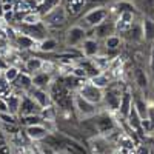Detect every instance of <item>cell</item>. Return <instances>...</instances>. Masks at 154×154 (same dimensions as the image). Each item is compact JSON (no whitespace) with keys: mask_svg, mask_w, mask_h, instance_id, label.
Returning <instances> with one entry per match:
<instances>
[{"mask_svg":"<svg viewBox=\"0 0 154 154\" xmlns=\"http://www.w3.org/2000/svg\"><path fill=\"white\" fill-rule=\"evenodd\" d=\"M12 86H16V88H17V93H20V94H26L29 89L32 88V75L26 74L25 71H23V72L20 71L19 77L16 79V82L12 83Z\"/></svg>","mask_w":154,"mask_h":154,"instance_id":"cell-17","label":"cell"},{"mask_svg":"<svg viewBox=\"0 0 154 154\" xmlns=\"http://www.w3.org/2000/svg\"><path fill=\"white\" fill-rule=\"evenodd\" d=\"M22 96L20 93L17 91H9L5 97L6 100V105H8V112L12 114V116H19V108H20V102H22Z\"/></svg>","mask_w":154,"mask_h":154,"instance_id":"cell-18","label":"cell"},{"mask_svg":"<svg viewBox=\"0 0 154 154\" xmlns=\"http://www.w3.org/2000/svg\"><path fill=\"white\" fill-rule=\"evenodd\" d=\"M151 152H154V146H152V148H151Z\"/></svg>","mask_w":154,"mask_h":154,"instance_id":"cell-44","label":"cell"},{"mask_svg":"<svg viewBox=\"0 0 154 154\" xmlns=\"http://www.w3.org/2000/svg\"><path fill=\"white\" fill-rule=\"evenodd\" d=\"M140 28H142V38L146 43H152L154 42V22L142 17V20H140Z\"/></svg>","mask_w":154,"mask_h":154,"instance_id":"cell-26","label":"cell"},{"mask_svg":"<svg viewBox=\"0 0 154 154\" xmlns=\"http://www.w3.org/2000/svg\"><path fill=\"white\" fill-rule=\"evenodd\" d=\"M133 103H134L136 111H137V112H139V116H140V119H142V120L148 119V111H149V106H148L146 102H145L142 97H136V99L133 100Z\"/></svg>","mask_w":154,"mask_h":154,"instance_id":"cell-32","label":"cell"},{"mask_svg":"<svg viewBox=\"0 0 154 154\" xmlns=\"http://www.w3.org/2000/svg\"><path fill=\"white\" fill-rule=\"evenodd\" d=\"M20 74V68L16 66V65H8L3 71H2V75H3V80L8 83V85H12L16 82V79Z\"/></svg>","mask_w":154,"mask_h":154,"instance_id":"cell-30","label":"cell"},{"mask_svg":"<svg viewBox=\"0 0 154 154\" xmlns=\"http://www.w3.org/2000/svg\"><path fill=\"white\" fill-rule=\"evenodd\" d=\"M103 46L106 51H117L122 46V37L119 34H112L103 40Z\"/></svg>","mask_w":154,"mask_h":154,"instance_id":"cell-31","label":"cell"},{"mask_svg":"<svg viewBox=\"0 0 154 154\" xmlns=\"http://www.w3.org/2000/svg\"><path fill=\"white\" fill-rule=\"evenodd\" d=\"M3 145H6V143H5V139L0 136V146H3Z\"/></svg>","mask_w":154,"mask_h":154,"instance_id":"cell-41","label":"cell"},{"mask_svg":"<svg viewBox=\"0 0 154 154\" xmlns=\"http://www.w3.org/2000/svg\"><path fill=\"white\" fill-rule=\"evenodd\" d=\"M125 2H134V0H125Z\"/></svg>","mask_w":154,"mask_h":154,"instance_id":"cell-43","label":"cell"},{"mask_svg":"<svg viewBox=\"0 0 154 154\" xmlns=\"http://www.w3.org/2000/svg\"><path fill=\"white\" fill-rule=\"evenodd\" d=\"M86 0H62V6L68 17H75L83 11Z\"/></svg>","mask_w":154,"mask_h":154,"instance_id":"cell-15","label":"cell"},{"mask_svg":"<svg viewBox=\"0 0 154 154\" xmlns=\"http://www.w3.org/2000/svg\"><path fill=\"white\" fill-rule=\"evenodd\" d=\"M0 154H11V149L8 145H3V146H0Z\"/></svg>","mask_w":154,"mask_h":154,"instance_id":"cell-39","label":"cell"},{"mask_svg":"<svg viewBox=\"0 0 154 154\" xmlns=\"http://www.w3.org/2000/svg\"><path fill=\"white\" fill-rule=\"evenodd\" d=\"M88 37V31L83 29L79 25H72L65 31V37H63V42L68 48H79L82 45V42Z\"/></svg>","mask_w":154,"mask_h":154,"instance_id":"cell-4","label":"cell"},{"mask_svg":"<svg viewBox=\"0 0 154 154\" xmlns=\"http://www.w3.org/2000/svg\"><path fill=\"white\" fill-rule=\"evenodd\" d=\"M133 5L137 14L154 22V0H134Z\"/></svg>","mask_w":154,"mask_h":154,"instance_id":"cell-12","label":"cell"},{"mask_svg":"<svg viewBox=\"0 0 154 154\" xmlns=\"http://www.w3.org/2000/svg\"><path fill=\"white\" fill-rule=\"evenodd\" d=\"M59 48V42H57V38L54 37H46L43 38L42 42H38L37 43V51H40V53H54V51Z\"/></svg>","mask_w":154,"mask_h":154,"instance_id":"cell-27","label":"cell"},{"mask_svg":"<svg viewBox=\"0 0 154 154\" xmlns=\"http://www.w3.org/2000/svg\"><path fill=\"white\" fill-rule=\"evenodd\" d=\"M16 3H17V0H16V2H3V3H2V11H3V12L16 11Z\"/></svg>","mask_w":154,"mask_h":154,"instance_id":"cell-36","label":"cell"},{"mask_svg":"<svg viewBox=\"0 0 154 154\" xmlns=\"http://www.w3.org/2000/svg\"><path fill=\"white\" fill-rule=\"evenodd\" d=\"M72 106L75 114L79 116V119H91L99 112L97 105L91 103V102L85 100L83 97H80L77 93L72 94Z\"/></svg>","mask_w":154,"mask_h":154,"instance_id":"cell-2","label":"cell"},{"mask_svg":"<svg viewBox=\"0 0 154 154\" xmlns=\"http://www.w3.org/2000/svg\"><path fill=\"white\" fill-rule=\"evenodd\" d=\"M5 26V22H3V19H2V16H0V29H2Z\"/></svg>","mask_w":154,"mask_h":154,"instance_id":"cell-40","label":"cell"},{"mask_svg":"<svg viewBox=\"0 0 154 154\" xmlns=\"http://www.w3.org/2000/svg\"><path fill=\"white\" fill-rule=\"evenodd\" d=\"M59 6H62V0H43L40 5H37L35 11L43 17V16L48 14V12H51L53 9H56Z\"/></svg>","mask_w":154,"mask_h":154,"instance_id":"cell-28","label":"cell"},{"mask_svg":"<svg viewBox=\"0 0 154 154\" xmlns=\"http://www.w3.org/2000/svg\"><path fill=\"white\" fill-rule=\"evenodd\" d=\"M42 22L43 25L49 29H59L62 26H65L66 22H68V16H66V12L65 9H63V6H59L56 9H53L51 12H48L46 16L42 17Z\"/></svg>","mask_w":154,"mask_h":154,"instance_id":"cell-3","label":"cell"},{"mask_svg":"<svg viewBox=\"0 0 154 154\" xmlns=\"http://www.w3.org/2000/svg\"><path fill=\"white\" fill-rule=\"evenodd\" d=\"M120 96H122L120 86L109 85L103 91V102L102 103H105L106 109H109V111H117L119 103H120Z\"/></svg>","mask_w":154,"mask_h":154,"instance_id":"cell-7","label":"cell"},{"mask_svg":"<svg viewBox=\"0 0 154 154\" xmlns=\"http://www.w3.org/2000/svg\"><path fill=\"white\" fill-rule=\"evenodd\" d=\"M34 2H35V5H40V3L43 2V0H34Z\"/></svg>","mask_w":154,"mask_h":154,"instance_id":"cell-42","label":"cell"},{"mask_svg":"<svg viewBox=\"0 0 154 154\" xmlns=\"http://www.w3.org/2000/svg\"><path fill=\"white\" fill-rule=\"evenodd\" d=\"M25 134H26V137L29 140H32V142H42V140L51 133L48 131V128L45 125H32V126L25 128Z\"/></svg>","mask_w":154,"mask_h":154,"instance_id":"cell-14","label":"cell"},{"mask_svg":"<svg viewBox=\"0 0 154 154\" xmlns=\"http://www.w3.org/2000/svg\"><path fill=\"white\" fill-rule=\"evenodd\" d=\"M120 37H122V40H123V38H126L128 42H133V43L142 42L143 38H142V28H140V22H136L126 32L120 34Z\"/></svg>","mask_w":154,"mask_h":154,"instance_id":"cell-24","label":"cell"},{"mask_svg":"<svg viewBox=\"0 0 154 154\" xmlns=\"http://www.w3.org/2000/svg\"><path fill=\"white\" fill-rule=\"evenodd\" d=\"M19 123L26 126H32V125H43V119L40 114H34V116H20L19 117Z\"/></svg>","mask_w":154,"mask_h":154,"instance_id":"cell-33","label":"cell"},{"mask_svg":"<svg viewBox=\"0 0 154 154\" xmlns=\"http://www.w3.org/2000/svg\"><path fill=\"white\" fill-rule=\"evenodd\" d=\"M93 119H94V122H96V126H97V130H99V134L111 133L114 128H116V122L112 120V117H111L108 112H97Z\"/></svg>","mask_w":154,"mask_h":154,"instance_id":"cell-8","label":"cell"},{"mask_svg":"<svg viewBox=\"0 0 154 154\" xmlns=\"http://www.w3.org/2000/svg\"><path fill=\"white\" fill-rule=\"evenodd\" d=\"M136 154H151V148L148 146V145H139L137 146V152Z\"/></svg>","mask_w":154,"mask_h":154,"instance_id":"cell-38","label":"cell"},{"mask_svg":"<svg viewBox=\"0 0 154 154\" xmlns=\"http://www.w3.org/2000/svg\"><path fill=\"white\" fill-rule=\"evenodd\" d=\"M77 94H79L80 97H83L85 100L94 103V105H100L102 102H103V89L94 86L89 80H86V82L82 83V86L79 88Z\"/></svg>","mask_w":154,"mask_h":154,"instance_id":"cell-5","label":"cell"},{"mask_svg":"<svg viewBox=\"0 0 154 154\" xmlns=\"http://www.w3.org/2000/svg\"><path fill=\"white\" fill-rule=\"evenodd\" d=\"M88 80L91 82L94 86H97V88H100V89H103V91L111 85V77H109L108 72H99L97 75L91 77V79H88Z\"/></svg>","mask_w":154,"mask_h":154,"instance_id":"cell-29","label":"cell"},{"mask_svg":"<svg viewBox=\"0 0 154 154\" xmlns=\"http://www.w3.org/2000/svg\"><path fill=\"white\" fill-rule=\"evenodd\" d=\"M53 74H48V72H37L32 75V86L34 88H38V89H45V91H48V88L51 85V82H53Z\"/></svg>","mask_w":154,"mask_h":154,"instance_id":"cell-22","label":"cell"},{"mask_svg":"<svg viewBox=\"0 0 154 154\" xmlns=\"http://www.w3.org/2000/svg\"><path fill=\"white\" fill-rule=\"evenodd\" d=\"M91 32H93V35H94L93 38H96V40H105L106 37H109V35L116 34L114 20H111V19L105 20L103 23H100L99 26L93 28V29H91Z\"/></svg>","mask_w":154,"mask_h":154,"instance_id":"cell-10","label":"cell"},{"mask_svg":"<svg viewBox=\"0 0 154 154\" xmlns=\"http://www.w3.org/2000/svg\"><path fill=\"white\" fill-rule=\"evenodd\" d=\"M125 120H126L128 126H130V130H131L133 133H137L139 136L143 137V131H142V126H140V123H142V119H140L139 112L136 111L134 103H133V106H131V109H130V112H128V116H126Z\"/></svg>","mask_w":154,"mask_h":154,"instance_id":"cell-16","label":"cell"},{"mask_svg":"<svg viewBox=\"0 0 154 154\" xmlns=\"http://www.w3.org/2000/svg\"><path fill=\"white\" fill-rule=\"evenodd\" d=\"M42 23V16L38 14L37 11H31L28 14H25L23 20H22V25H28V26H32V25H38ZM20 25V23H19Z\"/></svg>","mask_w":154,"mask_h":154,"instance_id":"cell-34","label":"cell"},{"mask_svg":"<svg viewBox=\"0 0 154 154\" xmlns=\"http://www.w3.org/2000/svg\"><path fill=\"white\" fill-rule=\"evenodd\" d=\"M35 103L40 106L42 109L43 108H46V106H49V105H53V102H51V97H49V94H48V91H45V89H38V88H31L29 91L26 93Z\"/></svg>","mask_w":154,"mask_h":154,"instance_id":"cell-13","label":"cell"},{"mask_svg":"<svg viewBox=\"0 0 154 154\" xmlns=\"http://www.w3.org/2000/svg\"><path fill=\"white\" fill-rule=\"evenodd\" d=\"M133 94L130 93V89H125V91H122V96H120V103H119V109L117 112L120 114L122 119H126L128 112H130L131 106H133Z\"/></svg>","mask_w":154,"mask_h":154,"instance_id":"cell-19","label":"cell"},{"mask_svg":"<svg viewBox=\"0 0 154 154\" xmlns=\"http://www.w3.org/2000/svg\"><path fill=\"white\" fill-rule=\"evenodd\" d=\"M134 83L137 85L139 89L146 91L149 88V74L143 68H136L134 69Z\"/></svg>","mask_w":154,"mask_h":154,"instance_id":"cell-25","label":"cell"},{"mask_svg":"<svg viewBox=\"0 0 154 154\" xmlns=\"http://www.w3.org/2000/svg\"><path fill=\"white\" fill-rule=\"evenodd\" d=\"M109 8L105 5H99V6H93L89 8L85 14L82 16V19L77 22L79 26H82L86 31H91L93 28L99 26L100 23H103L105 20L109 19Z\"/></svg>","mask_w":154,"mask_h":154,"instance_id":"cell-1","label":"cell"},{"mask_svg":"<svg viewBox=\"0 0 154 154\" xmlns=\"http://www.w3.org/2000/svg\"><path fill=\"white\" fill-rule=\"evenodd\" d=\"M136 22H137V14H136V12L126 11V12H120V14H117V16H116V19H114L116 34L120 35V34L126 32Z\"/></svg>","mask_w":154,"mask_h":154,"instance_id":"cell-6","label":"cell"},{"mask_svg":"<svg viewBox=\"0 0 154 154\" xmlns=\"http://www.w3.org/2000/svg\"><path fill=\"white\" fill-rule=\"evenodd\" d=\"M0 123L6 125H19V117L12 116L9 112H0Z\"/></svg>","mask_w":154,"mask_h":154,"instance_id":"cell-35","label":"cell"},{"mask_svg":"<svg viewBox=\"0 0 154 154\" xmlns=\"http://www.w3.org/2000/svg\"><path fill=\"white\" fill-rule=\"evenodd\" d=\"M42 65H43V59L37 57V56L28 57V59H25V62H23L25 72L29 74V75H34L37 72H40L42 71Z\"/></svg>","mask_w":154,"mask_h":154,"instance_id":"cell-21","label":"cell"},{"mask_svg":"<svg viewBox=\"0 0 154 154\" xmlns=\"http://www.w3.org/2000/svg\"><path fill=\"white\" fill-rule=\"evenodd\" d=\"M79 131L82 133V136L85 137H97L99 136V130H97V126H96V122L94 119H80V123H79Z\"/></svg>","mask_w":154,"mask_h":154,"instance_id":"cell-20","label":"cell"},{"mask_svg":"<svg viewBox=\"0 0 154 154\" xmlns=\"http://www.w3.org/2000/svg\"><path fill=\"white\" fill-rule=\"evenodd\" d=\"M79 49H80L82 57L93 59V57L100 54V43H99V40H96V38H93V37H86L82 42V45L79 46Z\"/></svg>","mask_w":154,"mask_h":154,"instance_id":"cell-9","label":"cell"},{"mask_svg":"<svg viewBox=\"0 0 154 154\" xmlns=\"http://www.w3.org/2000/svg\"><path fill=\"white\" fill-rule=\"evenodd\" d=\"M14 43H16V46L19 48V49H37V42H34L31 37H28V35H25V34H22V32H19V31H16V35H14Z\"/></svg>","mask_w":154,"mask_h":154,"instance_id":"cell-23","label":"cell"},{"mask_svg":"<svg viewBox=\"0 0 154 154\" xmlns=\"http://www.w3.org/2000/svg\"><path fill=\"white\" fill-rule=\"evenodd\" d=\"M42 108L38 106L35 102L28 96V94H23L22 96V102H20V108H19V116H34V114H40Z\"/></svg>","mask_w":154,"mask_h":154,"instance_id":"cell-11","label":"cell"},{"mask_svg":"<svg viewBox=\"0 0 154 154\" xmlns=\"http://www.w3.org/2000/svg\"><path fill=\"white\" fill-rule=\"evenodd\" d=\"M149 72L154 79V45L151 46V54H149Z\"/></svg>","mask_w":154,"mask_h":154,"instance_id":"cell-37","label":"cell"},{"mask_svg":"<svg viewBox=\"0 0 154 154\" xmlns=\"http://www.w3.org/2000/svg\"><path fill=\"white\" fill-rule=\"evenodd\" d=\"M57 154H59V152H57Z\"/></svg>","mask_w":154,"mask_h":154,"instance_id":"cell-45","label":"cell"}]
</instances>
